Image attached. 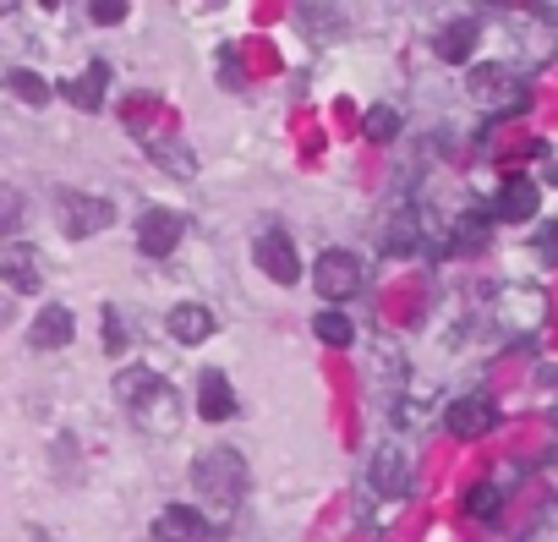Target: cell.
I'll return each mask as SVG.
<instances>
[{
	"instance_id": "cell-1",
	"label": "cell",
	"mask_w": 558,
	"mask_h": 542,
	"mask_svg": "<svg viewBox=\"0 0 558 542\" xmlns=\"http://www.w3.org/2000/svg\"><path fill=\"white\" fill-rule=\"evenodd\" d=\"M116 395L126 406V417L148 433V438H175L181 433V395L170 378H159L154 368H126L116 373Z\"/></svg>"
},
{
	"instance_id": "cell-2",
	"label": "cell",
	"mask_w": 558,
	"mask_h": 542,
	"mask_svg": "<svg viewBox=\"0 0 558 542\" xmlns=\"http://www.w3.org/2000/svg\"><path fill=\"white\" fill-rule=\"evenodd\" d=\"M192 487L203 493L214 526L235 520V509H241V498H246V460H241V449H230V444L203 449V455L192 460Z\"/></svg>"
},
{
	"instance_id": "cell-3",
	"label": "cell",
	"mask_w": 558,
	"mask_h": 542,
	"mask_svg": "<svg viewBox=\"0 0 558 542\" xmlns=\"http://www.w3.org/2000/svg\"><path fill=\"white\" fill-rule=\"evenodd\" d=\"M362 280H367V268H362V257H356L351 246H329V252H318V263H313V286H318V297H324L329 308L351 302V297L362 291Z\"/></svg>"
},
{
	"instance_id": "cell-4",
	"label": "cell",
	"mask_w": 558,
	"mask_h": 542,
	"mask_svg": "<svg viewBox=\"0 0 558 542\" xmlns=\"http://www.w3.org/2000/svg\"><path fill=\"white\" fill-rule=\"evenodd\" d=\"M56 219H61L66 236H99V230L116 219V208H110V197H94V192L61 186V192H56Z\"/></svg>"
},
{
	"instance_id": "cell-5",
	"label": "cell",
	"mask_w": 558,
	"mask_h": 542,
	"mask_svg": "<svg viewBox=\"0 0 558 542\" xmlns=\"http://www.w3.org/2000/svg\"><path fill=\"white\" fill-rule=\"evenodd\" d=\"M471 99H476V105H487V110H498V116H509V110H520V105H525V88H520V77H514L509 67L487 61V67H476V72H471Z\"/></svg>"
},
{
	"instance_id": "cell-6",
	"label": "cell",
	"mask_w": 558,
	"mask_h": 542,
	"mask_svg": "<svg viewBox=\"0 0 558 542\" xmlns=\"http://www.w3.org/2000/svg\"><path fill=\"white\" fill-rule=\"evenodd\" d=\"M257 268H263V275L274 280V286H296L302 280V257H296V241L286 236V230H279V225H268L263 236H257Z\"/></svg>"
},
{
	"instance_id": "cell-7",
	"label": "cell",
	"mask_w": 558,
	"mask_h": 542,
	"mask_svg": "<svg viewBox=\"0 0 558 542\" xmlns=\"http://www.w3.org/2000/svg\"><path fill=\"white\" fill-rule=\"evenodd\" d=\"M0 275H7V286L17 297H39L45 291V257H39V246L7 241V246H0Z\"/></svg>"
},
{
	"instance_id": "cell-8",
	"label": "cell",
	"mask_w": 558,
	"mask_h": 542,
	"mask_svg": "<svg viewBox=\"0 0 558 542\" xmlns=\"http://www.w3.org/2000/svg\"><path fill=\"white\" fill-rule=\"evenodd\" d=\"M181 236H186V219H181L175 208H148V214L137 219V246H143V257H170V252L181 246Z\"/></svg>"
},
{
	"instance_id": "cell-9",
	"label": "cell",
	"mask_w": 558,
	"mask_h": 542,
	"mask_svg": "<svg viewBox=\"0 0 558 542\" xmlns=\"http://www.w3.org/2000/svg\"><path fill=\"white\" fill-rule=\"evenodd\" d=\"M444 427H449L454 438H482V433H493V427H498V406H493V395H460V400H449Z\"/></svg>"
},
{
	"instance_id": "cell-10",
	"label": "cell",
	"mask_w": 558,
	"mask_h": 542,
	"mask_svg": "<svg viewBox=\"0 0 558 542\" xmlns=\"http://www.w3.org/2000/svg\"><path fill=\"white\" fill-rule=\"evenodd\" d=\"M154 531H159V542H214V537H219V526H214L208 515H197L192 504H170V509H159Z\"/></svg>"
},
{
	"instance_id": "cell-11",
	"label": "cell",
	"mask_w": 558,
	"mask_h": 542,
	"mask_svg": "<svg viewBox=\"0 0 558 542\" xmlns=\"http://www.w3.org/2000/svg\"><path fill=\"white\" fill-rule=\"evenodd\" d=\"M165 329H170V340H175V346H203V340L219 329V318H214L203 302H175V308H170V318H165Z\"/></svg>"
},
{
	"instance_id": "cell-12",
	"label": "cell",
	"mask_w": 558,
	"mask_h": 542,
	"mask_svg": "<svg viewBox=\"0 0 558 542\" xmlns=\"http://www.w3.org/2000/svg\"><path fill=\"white\" fill-rule=\"evenodd\" d=\"M367 482H373L384 498L405 493V487H411V455H405L400 444H384V449L373 455V471H367Z\"/></svg>"
},
{
	"instance_id": "cell-13",
	"label": "cell",
	"mask_w": 558,
	"mask_h": 542,
	"mask_svg": "<svg viewBox=\"0 0 558 542\" xmlns=\"http://www.w3.org/2000/svg\"><path fill=\"white\" fill-rule=\"evenodd\" d=\"M197 411L208 422H230L235 417V389H230V378L219 368H203V378H197Z\"/></svg>"
},
{
	"instance_id": "cell-14",
	"label": "cell",
	"mask_w": 558,
	"mask_h": 542,
	"mask_svg": "<svg viewBox=\"0 0 558 542\" xmlns=\"http://www.w3.org/2000/svg\"><path fill=\"white\" fill-rule=\"evenodd\" d=\"M536 181H525V176H509L504 186H498V203H493V214L498 219H509V225H525L531 214H536Z\"/></svg>"
},
{
	"instance_id": "cell-15",
	"label": "cell",
	"mask_w": 558,
	"mask_h": 542,
	"mask_svg": "<svg viewBox=\"0 0 558 542\" xmlns=\"http://www.w3.org/2000/svg\"><path fill=\"white\" fill-rule=\"evenodd\" d=\"M34 346L39 351H61V346H72V335H77V318H72V308H61V302H50L39 318H34Z\"/></svg>"
},
{
	"instance_id": "cell-16",
	"label": "cell",
	"mask_w": 558,
	"mask_h": 542,
	"mask_svg": "<svg viewBox=\"0 0 558 542\" xmlns=\"http://www.w3.org/2000/svg\"><path fill=\"white\" fill-rule=\"evenodd\" d=\"M476 39H482L476 17H454V23H444V28H438V56H444L449 67H460V61H471Z\"/></svg>"
},
{
	"instance_id": "cell-17",
	"label": "cell",
	"mask_w": 558,
	"mask_h": 542,
	"mask_svg": "<svg viewBox=\"0 0 558 542\" xmlns=\"http://www.w3.org/2000/svg\"><path fill=\"white\" fill-rule=\"evenodd\" d=\"M105 83H110V67H105V61H94L88 72L66 77V83H61V94H66L77 110H99V105H105Z\"/></svg>"
},
{
	"instance_id": "cell-18",
	"label": "cell",
	"mask_w": 558,
	"mask_h": 542,
	"mask_svg": "<svg viewBox=\"0 0 558 542\" xmlns=\"http://www.w3.org/2000/svg\"><path fill=\"white\" fill-rule=\"evenodd\" d=\"M143 148L154 154V165H159V170H170V176H181V181H192V176H197V154H192L181 137H143Z\"/></svg>"
},
{
	"instance_id": "cell-19",
	"label": "cell",
	"mask_w": 558,
	"mask_h": 542,
	"mask_svg": "<svg viewBox=\"0 0 558 542\" xmlns=\"http://www.w3.org/2000/svg\"><path fill=\"white\" fill-rule=\"evenodd\" d=\"M313 335H318L324 346H335V351H345V346L356 340V324H351V313H340V308H324V313L313 318Z\"/></svg>"
},
{
	"instance_id": "cell-20",
	"label": "cell",
	"mask_w": 558,
	"mask_h": 542,
	"mask_svg": "<svg viewBox=\"0 0 558 542\" xmlns=\"http://www.w3.org/2000/svg\"><path fill=\"white\" fill-rule=\"evenodd\" d=\"M7 88H12L23 105H45V99L56 94V88H50L39 72H28V67H12V72H7Z\"/></svg>"
},
{
	"instance_id": "cell-21",
	"label": "cell",
	"mask_w": 558,
	"mask_h": 542,
	"mask_svg": "<svg viewBox=\"0 0 558 542\" xmlns=\"http://www.w3.org/2000/svg\"><path fill=\"white\" fill-rule=\"evenodd\" d=\"M362 132H367L373 143H395V137H400V110H395V105H373V110L362 116Z\"/></svg>"
},
{
	"instance_id": "cell-22",
	"label": "cell",
	"mask_w": 558,
	"mask_h": 542,
	"mask_svg": "<svg viewBox=\"0 0 558 542\" xmlns=\"http://www.w3.org/2000/svg\"><path fill=\"white\" fill-rule=\"evenodd\" d=\"M504 509V487L498 482H476L471 493H465V515H476V520H493Z\"/></svg>"
},
{
	"instance_id": "cell-23",
	"label": "cell",
	"mask_w": 558,
	"mask_h": 542,
	"mask_svg": "<svg viewBox=\"0 0 558 542\" xmlns=\"http://www.w3.org/2000/svg\"><path fill=\"white\" fill-rule=\"evenodd\" d=\"M88 17H94V23H105V28H116V23H126V0H94Z\"/></svg>"
},
{
	"instance_id": "cell-24",
	"label": "cell",
	"mask_w": 558,
	"mask_h": 542,
	"mask_svg": "<svg viewBox=\"0 0 558 542\" xmlns=\"http://www.w3.org/2000/svg\"><path fill=\"white\" fill-rule=\"evenodd\" d=\"M553 181H558V176H553Z\"/></svg>"
}]
</instances>
